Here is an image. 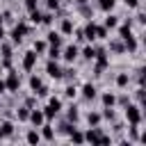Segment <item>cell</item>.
<instances>
[{"label": "cell", "instance_id": "cell-1", "mask_svg": "<svg viewBox=\"0 0 146 146\" xmlns=\"http://www.w3.org/2000/svg\"><path fill=\"white\" fill-rule=\"evenodd\" d=\"M123 110H125V121H128L130 125H141V121H144V105H139V103H128Z\"/></svg>", "mask_w": 146, "mask_h": 146}, {"label": "cell", "instance_id": "cell-2", "mask_svg": "<svg viewBox=\"0 0 146 146\" xmlns=\"http://www.w3.org/2000/svg\"><path fill=\"white\" fill-rule=\"evenodd\" d=\"M25 34H30V25H25V23H16L14 30H11L7 36H11V43H21Z\"/></svg>", "mask_w": 146, "mask_h": 146}, {"label": "cell", "instance_id": "cell-3", "mask_svg": "<svg viewBox=\"0 0 146 146\" xmlns=\"http://www.w3.org/2000/svg\"><path fill=\"white\" fill-rule=\"evenodd\" d=\"M5 84H7V91L16 94L18 87H21V75H18V71L9 68V71H7V78H5Z\"/></svg>", "mask_w": 146, "mask_h": 146}, {"label": "cell", "instance_id": "cell-4", "mask_svg": "<svg viewBox=\"0 0 146 146\" xmlns=\"http://www.w3.org/2000/svg\"><path fill=\"white\" fill-rule=\"evenodd\" d=\"M78 57H80V48H78L75 43H68L66 48H62V59H64L66 64H73Z\"/></svg>", "mask_w": 146, "mask_h": 146}, {"label": "cell", "instance_id": "cell-5", "mask_svg": "<svg viewBox=\"0 0 146 146\" xmlns=\"http://www.w3.org/2000/svg\"><path fill=\"white\" fill-rule=\"evenodd\" d=\"M36 59H39V55L34 52V50H27L25 55H23V59H21V68L23 71H34V66H36Z\"/></svg>", "mask_w": 146, "mask_h": 146}, {"label": "cell", "instance_id": "cell-6", "mask_svg": "<svg viewBox=\"0 0 146 146\" xmlns=\"http://www.w3.org/2000/svg\"><path fill=\"white\" fill-rule=\"evenodd\" d=\"M46 73H48L52 80H62V78H64V68L57 64V59H48V64H46Z\"/></svg>", "mask_w": 146, "mask_h": 146}, {"label": "cell", "instance_id": "cell-7", "mask_svg": "<svg viewBox=\"0 0 146 146\" xmlns=\"http://www.w3.org/2000/svg\"><path fill=\"white\" fill-rule=\"evenodd\" d=\"M100 137H103V128L100 125H89V130L84 132V141H89V144H98Z\"/></svg>", "mask_w": 146, "mask_h": 146}, {"label": "cell", "instance_id": "cell-8", "mask_svg": "<svg viewBox=\"0 0 146 146\" xmlns=\"http://www.w3.org/2000/svg\"><path fill=\"white\" fill-rule=\"evenodd\" d=\"M82 39H84L87 43H94V41H96V23H94V18L87 21V25L82 27Z\"/></svg>", "mask_w": 146, "mask_h": 146}, {"label": "cell", "instance_id": "cell-9", "mask_svg": "<svg viewBox=\"0 0 146 146\" xmlns=\"http://www.w3.org/2000/svg\"><path fill=\"white\" fill-rule=\"evenodd\" d=\"M80 94H82V98H84V100H96L98 89H96V84H94V82H84V84H82V89H80Z\"/></svg>", "mask_w": 146, "mask_h": 146}, {"label": "cell", "instance_id": "cell-10", "mask_svg": "<svg viewBox=\"0 0 146 146\" xmlns=\"http://www.w3.org/2000/svg\"><path fill=\"white\" fill-rule=\"evenodd\" d=\"M27 121L34 125V128H39V125H43L46 123V116H43V110H36V107H32L30 110V116H27Z\"/></svg>", "mask_w": 146, "mask_h": 146}, {"label": "cell", "instance_id": "cell-11", "mask_svg": "<svg viewBox=\"0 0 146 146\" xmlns=\"http://www.w3.org/2000/svg\"><path fill=\"white\" fill-rule=\"evenodd\" d=\"M46 43H48V46H57V48H62V46H64V36H62L57 30H50V32L46 34Z\"/></svg>", "mask_w": 146, "mask_h": 146}, {"label": "cell", "instance_id": "cell-12", "mask_svg": "<svg viewBox=\"0 0 146 146\" xmlns=\"http://www.w3.org/2000/svg\"><path fill=\"white\" fill-rule=\"evenodd\" d=\"M73 30H75L73 18H62V23H59V34H62V36H71Z\"/></svg>", "mask_w": 146, "mask_h": 146}, {"label": "cell", "instance_id": "cell-13", "mask_svg": "<svg viewBox=\"0 0 146 146\" xmlns=\"http://www.w3.org/2000/svg\"><path fill=\"white\" fill-rule=\"evenodd\" d=\"M39 135H41V139H46V141H55V130H52V125L46 121L43 125H39Z\"/></svg>", "mask_w": 146, "mask_h": 146}, {"label": "cell", "instance_id": "cell-14", "mask_svg": "<svg viewBox=\"0 0 146 146\" xmlns=\"http://www.w3.org/2000/svg\"><path fill=\"white\" fill-rule=\"evenodd\" d=\"M123 46H125V52H137V48H139V41H137V36L135 34H128L125 39H123Z\"/></svg>", "mask_w": 146, "mask_h": 146}, {"label": "cell", "instance_id": "cell-15", "mask_svg": "<svg viewBox=\"0 0 146 146\" xmlns=\"http://www.w3.org/2000/svg\"><path fill=\"white\" fill-rule=\"evenodd\" d=\"M100 103H103V107H116V94L114 91H103Z\"/></svg>", "mask_w": 146, "mask_h": 146}, {"label": "cell", "instance_id": "cell-16", "mask_svg": "<svg viewBox=\"0 0 146 146\" xmlns=\"http://www.w3.org/2000/svg\"><path fill=\"white\" fill-rule=\"evenodd\" d=\"M107 50H112V52H116V55H123L125 52V46H123V39H110V48Z\"/></svg>", "mask_w": 146, "mask_h": 146}, {"label": "cell", "instance_id": "cell-17", "mask_svg": "<svg viewBox=\"0 0 146 146\" xmlns=\"http://www.w3.org/2000/svg\"><path fill=\"white\" fill-rule=\"evenodd\" d=\"M80 55H82L87 62H94V57H96V46H94V43H87L84 48H80Z\"/></svg>", "mask_w": 146, "mask_h": 146}, {"label": "cell", "instance_id": "cell-18", "mask_svg": "<svg viewBox=\"0 0 146 146\" xmlns=\"http://www.w3.org/2000/svg\"><path fill=\"white\" fill-rule=\"evenodd\" d=\"M25 141H27V144H39V141H41L39 128H30V130L25 132Z\"/></svg>", "mask_w": 146, "mask_h": 146}, {"label": "cell", "instance_id": "cell-19", "mask_svg": "<svg viewBox=\"0 0 146 146\" xmlns=\"http://www.w3.org/2000/svg\"><path fill=\"white\" fill-rule=\"evenodd\" d=\"M103 25H105L107 30H114V27L119 25V16H116V14H112V11H107V16H105Z\"/></svg>", "mask_w": 146, "mask_h": 146}, {"label": "cell", "instance_id": "cell-20", "mask_svg": "<svg viewBox=\"0 0 146 146\" xmlns=\"http://www.w3.org/2000/svg\"><path fill=\"white\" fill-rule=\"evenodd\" d=\"M68 141H73V144H84V132L78 130V128H73V130L68 132Z\"/></svg>", "mask_w": 146, "mask_h": 146}, {"label": "cell", "instance_id": "cell-21", "mask_svg": "<svg viewBox=\"0 0 146 146\" xmlns=\"http://www.w3.org/2000/svg\"><path fill=\"white\" fill-rule=\"evenodd\" d=\"M98 39H100V41H107V39H110V30H107L103 23H100V25L96 23V41H98Z\"/></svg>", "mask_w": 146, "mask_h": 146}, {"label": "cell", "instance_id": "cell-22", "mask_svg": "<svg viewBox=\"0 0 146 146\" xmlns=\"http://www.w3.org/2000/svg\"><path fill=\"white\" fill-rule=\"evenodd\" d=\"M114 82H116L119 89H125V87L130 84V73H119V75L114 78Z\"/></svg>", "mask_w": 146, "mask_h": 146}, {"label": "cell", "instance_id": "cell-23", "mask_svg": "<svg viewBox=\"0 0 146 146\" xmlns=\"http://www.w3.org/2000/svg\"><path fill=\"white\" fill-rule=\"evenodd\" d=\"M100 121H103V114L100 112H89L87 114V123L89 125H100Z\"/></svg>", "mask_w": 146, "mask_h": 146}, {"label": "cell", "instance_id": "cell-24", "mask_svg": "<svg viewBox=\"0 0 146 146\" xmlns=\"http://www.w3.org/2000/svg\"><path fill=\"white\" fill-rule=\"evenodd\" d=\"M114 7H116V0H98V9H100V11H105V14H107V11H112Z\"/></svg>", "mask_w": 146, "mask_h": 146}, {"label": "cell", "instance_id": "cell-25", "mask_svg": "<svg viewBox=\"0 0 146 146\" xmlns=\"http://www.w3.org/2000/svg\"><path fill=\"white\" fill-rule=\"evenodd\" d=\"M36 55H46V50H48V43H46V39H39V41H34V48H32Z\"/></svg>", "mask_w": 146, "mask_h": 146}, {"label": "cell", "instance_id": "cell-26", "mask_svg": "<svg viewBox=\"0 0 146 146\" xmlns=\"http://www.w3.org/2000/svg\"><path fill=\"white\" fill-rule=\"evenodd\" d=\"M46 55H48V59H62V48H57V46H48Z\"/></svg>", "mask_w": 146, "mask_h": 146}, {"label": "cell", "instance_id": "cell-27", "mask_svg": "<svg viewBox=\"0 0 146 146\" xmlns=\"http://www.w3.org/2000/svg\"><path fill=\"white\" fill-rule=\"evenodd\" d=\"M30 110H32V107H27V105H21V107L16 110V116H18V121H23V123H25V121H27V116H30Z\"/></svg>", "mask_w": 146, "mask_h": 146}, {"label": "cell", "instance_id": "cell-28", "mask_svg": "<svg viewBox=\"0 0 146 146\" xmlns=\"http://www.w3.org/2000/svg\"><path fill=\"white\" fill-rule=\"evenodd\" d=\"M0 130H2V135H5V137H11V135H14V123L5 119V121L0 123Z\"/></svg>", "mask_w": 146, "mask_h": 146}, {"label": "cell", "instance_id": "cell-29", "mask_svg": "<svg viewBox=\"0 0 146 146\" xmlns=\"http://www.w3.org/2000/svg\"><path fill=\"white\" fill-rule=\"evenodd\" d=\"M11 43H7V39H2L0 41V57H11Z\"/></svg>", "mask_w": 146, "mask_h": 146}, {"label": "cell", "instance_id": "cell-30", "mask_svg": "<svg viewBox=\"0 0 146 146\" xmlns=\"http://www.w3.org/2000/svg\"><path fill=\"white\" fill-rule=\"evenodd\" d=\"M48 105H50L55 112H62V98H57V96H48Z\"/></svg>", "mask_w": 146, "mask_h": 146}, {"label": "cell", "instance_id": "cell-31", "mask_svg": "<svg viewBox=\"0 0 146 146\" xmlns=\"http://www.w3.org/2000/svg\"><path fill=\"white\" fill-rule=\"evenodd\" d=\"M66 121H71V123H78V121H80V112H78L75 107H68V112H66Z\"/></svg>", "mask_w": 146, "mask_h": 146}, {"label": "cell", "instance_id": "cell-32", "mask_svg": "<svg viewBox=\"0 0 146 146\" xmlns=\"http://www.w3.org/2000/svg\"><path fill=\"white\" fill-rule=\"evenodd\" d=\"M41 84H43V82H41V78H39V75H30V91H36Z\"/></svg>", "mask_w": 146, "mask_h": 146}, {"label": "cell", "instance_id": "cell-33", "mask_svg": "<svg viewBox=\"0 0 146 146\" xmlns=\"http://www.w3.org/2000/svg\"><path fill=\"white\" fill-rule=\"evenodd\" d=\"M73 128H75V123H71V121H62V123H59V132H62V135H68Z\"/></svg>", "mask_w": 146, "mask_h": 146}, {"label": "cell", "instance_id": "cell-34", "mask_svg": "<svg viewBox=\"0 0 146 146\" xmlns=\"http://www.w3.org/2000/svg\"><path fill=\"white\" fill-rule=\"evenodd\" d=\"M78 11L82 14V16H87V18H94V11L89 9V5L84 2V5H78Z\"/></svg>", "mask_w": 146, "mask_h": 146}, {"label": "cell", "instance_id": "cell-35", "mask_svg": "<svg viewBox=\"0 0 146 146\" xmlns=\"http://www.w3.org/2000/svg\"><path fill=\"white\" fill-rule=\"evenodd\" d=\"M30 23H34V25H39V23H41V11H39L36 7L30 11Z\"/></svg>", "mask_w": 146, "mask_h": 146}, {"label": "cell", "instance_id": "cell-36", "mask_svg": "<svg viewBox=\"0 0 146 146\" xmlns=\"http://www.w3.org/2000/svg\"><path fill=\"white\" fill-rule=\"evenodd\" d=\"M75 96H78V89H75V84H68V87L64 89V98H68V100H71V98H75Z\"/></svg>", "mask_w": 146, "mask_h": 146}, {"label": "cell", "instance_id": "cell-37", "mask_svg": "<svg viewBox=\"0 0 146 146\" xmlns=\"http://www.w3.org/2000/svg\"><path fill=\"white\" fill-rule=\"evenodd\" d=\"M57 114H59V112H55V110H52L50 105H46V107H43V116H46V121H52V119H55Z\"/></svg>", "mask_w": 146, "mask_h": 146}, {"label": "cell", "instance_id": "cell-38", "mask_svg": "<svg viewBox=\"0 0 146 146\" xmlns=\"http://www.w3.org/2000/svg\"><path fill=\"white\" fill-rule=\"evenodd\" d=\"M52 11H46V14H41V23L39 25H52Z\"/></svg>", "mask_w": 146, "mask_h": 146}, {"label": "cell", "instance_id": "cell-39", "mask_svg": "<svg viewBox=\"0 0 146 146\" xmlns=\"http://www.w3.org/2000/svg\"><path fill=\"white\" fill-rule=\"evenodd\" d=\"M130 103V96H125V94H121V96H116V105L119 107H125Z\"/></svg>", "mask_w": 146, "mask_h": 146}, {"label": "cell", "instance_id": "cell-40", "mask_svg": "<svg viewBox=\"0 0 146 146\" xmlns=\"http://www.w3.org/2000/svg\"><path fill=\"white\" fill-rule=\"evenodd\" d=\"M46 7H48V11H55L59 7V0H46Z\"/></svg>", "mask_w": 146, "mask_h": 146}, {"label": "cell", "instance_id": "cell-41", "mask_svg": "<svg viewBox=\"0 0 146 146\" xmlns=\"http://www.w3.org/2000/svg\"><path fill=\"white\" fill-rule=\"evenodd\" d=\"M123 2H125L128 9H137V7H139V0H123Z\"/></svg>", "mask_w": 146, "mask_h": 146}, {"label": "cell", "instance_id": "cell-42", "mask_svg": "<svg viewBox=\"0 0 146 146\" xmlns=\"http://www.w3.org/2000/svg\"><path fill=\"white\" fill-rule=\"evenodd\" d=\"M2 68H11V57H2Z\"/></svg>", "mask_w": 146, "mask_h": 146}, {"label": "cell", "instance_id": "cell-43", "mask_svg": "<svg viewBox=\"0 0 146 146\" xmlns=\"http://www.w3.org/2000/svg\"><path fill=\"white\" fill-rule=\"evenodd\" d=\"M34 100H36V96L32 94V96H27V98H25V105H27V107H34Z\"/></svg>", "mask_w": 146, "mask_h": 146}, {"label": "cell", "instance_id": "cell-44", "mask_svg": "<svg viewBox=\"0 0 146 146\" xmlns=\"http://www.w3.org/2000/svg\"><path fill=\"white\" fill-rule=\"evenodd\" d=\"M34 7H36V0H25V9L27 11H32Z\"/></svg>", "mask_w": 146, "mask_h": 146}, {"label": "cell", "instance_id": "cell-45", "mask_svg": "<svg viewBox=\"0 0 146 146\" xmlns=\"http://www.w3.org/2000/svg\"><path fill=\"white\" fill-rule=\"evenodd\" d=\"M2 94H7V84H5V80L0 78V96H2Z\"/></svg>", "mask_w": 146, "mask_h": 146}, {"label": "cell", "instance_id": "cell-46", "mask_svg": "<svg viewBox=\"0 0 146 146\" xmlns=\"http://www.w3.org/2000/svg\"><path fill=\"white\" fill-rule=\"evenodd\" d=\"M2 39H7V30H5V25L0 23V41H2Z\"/></svg>", "mask_w": 146, "mask_h": 146}, {"label": "cell", "instance_id": "cell-47", "mask_svg": "<svg viewBox=\"0 0 146 146\" xmlns=\"http://www.w3.org/2000/svg\"><path fill=\"white\" fill-rule=\"evenodd\" d=\"M137 23L144 25V23H146V16H144V14H137Z\"/></svg>", "mask_w": 146, "mask_h": 146}, {"label": "cell", "instance_id": "cell-48", "mask_svg": "<svg viewBox=\"0 0 146 146\" xmlns=\"http://www.w3.org/2000/svg\"><path fill=\"white\" fill-rule=\"evenodd\" d=\"M84 2H89V0H75V5H84Z\"/></svg>", "mask_w": 146, "mask_h": 146}, {"label": "cell", "instance_id": "cell-49", "mask_svg": "<svg viewBox=\"0 0 146 146\" xmlns=\"http://www.w3.org/2000/svg\"><path fill=\"white\" fill-rule=\"evenodd\" d=\"M0 139H5V135H2V130H0Z\"/></svg>", "mask_w": 146, "mask_h": 146}, {"label": "cell", "instance_id": "cell-50", "mask_svg": "<svg viewBox=\"0 0 146 146\" xmlns=\"http://www.w3.org/2000/svg\"><path fill=\"white\" fill-rule=\"evenodd\" d=\"M2 21H5V18H2V14H0V23H2Z\"/></svg>", "mask_w": 146, "mask_h": 146}]
</instances>
